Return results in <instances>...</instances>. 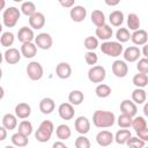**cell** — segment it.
Listing matches in <instances>:
<instances>
[{
	"instance_id": "cell-6",
	"label": "cell",
	"mask_w": 148,
	"mask_h": 148,
	"mask_svg": "<svg viewBox=\"0 0 148 148\" xmlns=\"http://www.w3.org/2000/svg\"><path fill=\"white\" fill-rule=\"evenodd\" d=\"M27 71V75L31 81H38L43 77L44 74V69L43 66L38 62V61H30L25 68Z\"/></svg>"
},
{
	"instance_id": "cell-15",
	"label": "cell",
	"mask_w": 148,
	"mask_h": 148,
	"mask_svg": "<svg viewBox=\"0 0 148 148\" xmlns=\"http://www.w3.org/2000/svg\"><path fill=\"white\" fill-rule=\"evenodd\" d=\"M17 39L24 44V43H32L35 39V34L34 30L30 27H22L17 31Z\"/></svg>"
},
{
	"instance_id": "cell-39",
	"label": "cell",
	"mask_w": 148,
	"mask_h": 148,
	"mask_svg": "<svg viewBox=\"0 0 148 148\" xmlns=\"http://www.w3.org/2000/svg\"><path fill=\"white\" fill-rule=\"evenodd\" d=\"M32 124L29 121V120H22L20 124H18V130L17 132L25 135V136H29L31 133H32Z\"/></svg>"
},
{
	"instance_id": "cell-30",
	"label": "cell",
	"mask_w": 148,
	"mask_h": 148,
	"mask_svg": "<svg viewBox=\"0 0 148 148\" xmlns=\"http://www.w3.org/2000/svg\"><path fill=\"white\" fill-rule=\"evenodd\" d=\"M28 138L29 136H25V135H23V134H21L18 132H16V133H14L12 135L10 141H12L14 147H25L29 143V139Z\"/></svg>"
},
{
	"instance_id": "cell-56",
	"label": "cell",
	"mask_w": 148,
	"mask_h": 148,
	"mask_svg": "<svg viewBox=\"0 0 148 148\" xmlns=\"http://www.w3.org/2000/svg\"><path fill=\"white\" fill-rule=\"evenodd\" d=\"M1 77H2V69H1V67H0V80H1Z\"/></svg>"
},
{
	"instance_id": "cell-2",
	"label": "cell",
	"mask_w": 148,
	"mask_h": 148,
	"mask_svg": "<svg viewBox=\"0 0 148 148\" xmlns=\"http://www.w3.org/2000/svg\"><path fill=\"white\" fill-rule=\"evenodd\" d=\"M53 131H54L53 123L51 120H43L39 124L37 131L35 133V138L38 142H42V143L47 142L51 139V136L53 134Z\"/></svg>"
},
{
	"instance_id": "cell-11",
	"label": "cell",
	"mask_w": 148,
	"mask_h": 148,
	"mask_svg": "<svg viewBox=\"0 0 148 148\" xmlns=\"http://www.w3.org/2000/svg\"><path fill=\"white\" fill-rule=\"evenodd\" d=\"M132 43L134 45H138V46H143L147 44L148 42V34L145 29H139L136 31H133L131 34V38Z\"/></svg>"
},
{
	"instance_id": "cell-53",
	"label": "cell",
	"mask_w": 148,
	"mask_h": 148,
	"mask_svg": "<svg viewBox=\"0 0 148 148\" xmlns=\"http://www.w3.org/2000/svg\"><path fill=\"white\" fill-rule=\"evenodd\" d=\"M143 113L145 116H148V104L145 103V106H143Z\"/></svg>"
},
{
	"instance_id": "cell-8",
	"label": "cell",
	"mask_w": 148,
	"mask_h": 148,
	"mask_svg": "<svg viewBox=\"0 0 148 148\" xmlns=\"http://www.w3.org/2000/svg\"><path fill=\"white\" fill-rule=\"evenodd\" d=\"M123 57L125 62H135L141 57V50L138 46H128L123 51Z\"/></svg>"
},
{
	"instance_id": "cell-38",
	"label": "cell",
	"mask_w": 148,
	"mask_h": 148,
	"mask_svg": "<svg viewBox=\"0 0 148 148\" xmlns=\"http://www.w3.org/2000/svg\"><path fill=\"white\" fill-rule=\"evenodd\" d=\"M116 38H117V42L120 44L128 42L131 38L130 30L127 28H118V30L116 31Z\"/></svg>"
},
{
	"instance_id": "cell-5",
	"label": "cell",
	"mask_w": 148,
	"mask_h": 148,
	"mask_svg": "<svg viewBox=\"0 0 148 148\" xmlns=\"http://www.w3.org/2000/svg\"><path fill=\"white\" fill-rule=\"evenodd\" d=\"M106 77V71L101 65H95L88 71V80L92 83H102Z\"/></svg>"
},
{
	"instance_id": "cell-32",
	"label": "cell",
	"mask_w": 148,
	"mask_h": 148,
	"mask_svg": "<svg viewBox=\"0 0 148 148\" xmlns=\"http://www.w3.org/2000/svg\"><path fill=\"white\" fill-rule=\"evenodd\" d=\"M141 25V21L139 18V16L135 13H131L127 16V29L132 30V31H136L140 29Z\"/></svg>"
},
{
	"instance_id": "cell-26",
	"label": "cell",
	"mask_w": 148,
	"mask_h": 148,
	"mask_svg": "<svg viewBox=\"0 0 148 148\" xmlns=\"http://www.w3.org/2000/svg\"><path fill=\"white\" fill-rule=\"evenodd\" d=\"M124 18H125L124 13L119 9H116V10L111 12L110 15H109V21H110L112 27H120L124 22Z\"/></svg>"
},
{
	"instance_id": "cell-59",
	"label": "cell",
	"mask_w": 148,
	"mask_h": 148,
	"mask_svg": "<svg viewBox=\"0 0 148 148\" xmlns=\"http://www.w3.org/2000/svg\"><path fill=\"white\" fill-rule=\"evenodd\" d=\"M143 148H147V147H143Z\"/></svg>"
},
{
	"instance_id": "cell-16",
	"label": "cell",
	"mask_w": 148,
	"mask_h": 148,
	"mask_svg": "<svg viewBox=\"0 0 148 148\" xmlns=\"http://www.w3.org/2000/svg\"><path fill=\"white\" fill-rule=\"evenodd\" d=\"M29 25L34 30H39L45 25V16L40 12H36L29 17Z\"/></svg>"
},
{
	"instance_id": "cell-60",
	"label": "cell",
	"mask_w": 148,
	"mask_h": 148,
	"mask_svg": "<svg viewBox=\"0 0 148 148\" xmlns=\"http://www.w3.org/2000/svg\"><path fill=\"white\" fill-rule=\"evenodd\" d=\"M67 148H68V147H67Z\"/></svg>"
},
{
	"instance_id": "cell-43",
	"label": "cell",
	"mask_w": 148,
	"mask_h": 148,
	"mask_svg": "<svg viewBox=\"0 0 148 148\" xmlns=\"http://www.w3.org/2000/svg\"><path fill=\"white\" fill-rule=\"evenodd\" d=\"M90 141L86 135H80L75 139V148H90Z\"/></svg>"
},
{
	"instance_id": "cell-22",
	"label": "cell",
	"mask_w": 148,
	"mask_h": 148,
	"mask_svg": "<svg viewBox=\"0 0 148 148\" xmlns=\"http://www.w3.org/2000/svg\"><path fill=\"white\" fill-rule=\"evenodd\" d=\"M56 109V103L51 97H44L39 102V111L43 114H50L54 111Z\"/></svg>"
},
{
	"instance_id": "cell-17",
	"label": "cell",
	"mask_w": 148,
	"mask_h": 148,
	"mask_svg": "<svg viewBox=\"0 0 148 148\" xmlns=\"http://www.w3.org/2000/svg\"><path fill=\"white\" fill-rule=\"evenodd\" d=\"M21 52L15 47H9L3 53V59L9 65H15L21 60Z\"/></svg>"
},
{
	"instance_id": "cell-52",
	"label": "cell",
	"mask_w": 148,
	"mask_h": 148,
	"mask_svg": "<svg viewBox=\"0 0 148 148\" xmlns=\"http://www.w3.org/2000/svg\"><path fill=\"white\" fill-rule=\"evenodd\" d=\"M5 7H6V1L5 0H0V12L5 10Z\"/></svg>"
},
{
	"instance_id": "cell-50",
	"label": "cell",
	"mask_w": 148,
	"mask_h": 148,
	"mask_svg": "<svg viewBox=\"0 0 148 148\" xmlns=\"http://www.w3.org/2000/svg\"><path fill=\"white\" fill-rule=\"evenodd\" d=\"M142 47H143V50L141 51V56H142V58H148V50H147L148 46H147V44L143 45Z\"/></svg>"
},
{
	"instance_id": "cell-40",
	"label": "cell",
	"mask_w": 148,
	"mask_h": 148,
	"mask_svg": "<svg viewBox=\"0 0 148 148\" xmlns=\"http://www.w3.org/2000/svg\"><path fill=\"white\" fill-rule=\"evenodd\" d=\"M83 45L88 51H95L98 47V39L94 36H88L84 38Z\"/></svg>"
},
{
	"instance_id": "cell-34",
	"label": "cell",
	"mask_w": 148,
	"mask_h": 148,
	"mask_svg": "<svg viewBox=\"0 0 148 148\" xmlns=\"http://www.w3.org/2000/svg\"><path fill=\"white\" fill-rule=\"evenodd\" d=\"M14 42H15V36H14L13 32H10V31H5V32L1 34V36H0V43H1V45H2L3 47L9 49V47L14 44Z\"/></svg>"
},
{
	"instance_id": "cell-28",
	"label": "cell",
	"mask_w": 148,
	"mask_h": 148,
	"mask_svg": "<svg viewBox=\"0 0 148 148\" xmlns=\"http://www.w3.org/2000/svg\"><path fill=\"white\" fill-rule=\"evenodd\" d=\"M132 136L130 130L123 128L117 131V133L113 135V141H116L118 145H126V142L128 141V139Z\"/></svg>"
},
{
	"instance_id": "cell-47",
	"label": "cell",
	"mask_w": 148,
	"mask_h": 148,
	"mask_svg": "<svg viewBox=\"0 0 148 148\" xmlns=\"http://www.w3.org/2000/svg\"><path fill=\"white\" fill-rule=\"evenodd\" d=\"M59 3H60V6H62V7H65V8H72V7H74L75 6V0H60L59 1Z\"/></svg>"
},
{
	"instance_id": "cell-44",
	"label": "cell",
	"mask_w": 148,
	"mask_h": 148,
	"mask_svg": "<svg viewBox=\"0 0 148 148\" xmlns=\"http://www.w3.org/2000/svg\"><path fill=\"white\" fill-rule=\"evenodd\" d=\"M84 60L87 62V65H90L91 67L95 66L98 61V57L94 51H87L84 54Z\"/></svg>"
},
{
	"instance_id": "cell-25",
	"label": "cell",
	"mask_w": 148,
	"mask_h": 148,
	"mask_svg": "<svg viewBox=\"0 0 148 148\" xmlns=\"http://www.w3.org/2000/svg\"><path fill=\"white\" fill-rule=\"evenodd\" d=\"M2 126L8 131L15 130L17 127V118L13 113H6L2 117Z\"/></svg>"
},
{
	"instance_id": "cell-55",
	"label": "cell",
	"mask_w": 148,
	"mask_h": 148,
	"mask_svg": "<svg viewBox=\"0 0 148 148\" xmlns=\"http://www.w3.org/2000/svg\"><path fill=\"white\" fill-rule=\"evenodd\" d=\"M2 60H3V54L0 52V65H1V62H2Z\"/></svg>"
},
{
	"instance_id": "cell-3",
	"label": "cell",
	"mask_w": 148,
	"mask_h": 148,
	"mask_svg": "<svg viewBox=\"0 0 148 148\" xmlns=\"http://www.w3.org/2000/svg\"><path fill=\"white\" fill-rule=\"evenodd\" d=\"M21 17V12L17 7L10 6L8 8H6L2 13V23L5 27L7 28H13L16 25V23L18 22Z\"/></svg>"
},
{
	"instance_id": "cell-19",
	"label": "cell",
	"mask_w": 148,
	"mask_h": 148,
	"mask_svg": "<svg viewBox=\"0 0 148 148\" xmlns=\"http://www.w3.org/2000/svg\"><path fill=\"white\" fill-rule=\"evenodd\" d=\"M95 35H96V38H97V39H101V40L106 42V40H109V39L112 37V35H113V30H112L111 25H109V24L105 23L104 25L96 28V30H95Z\"/></svg>"
},
{
	"instance_id": "cell-46",
	"label": "cell",
	"mask_w": 148,
	"mask_h": 148,
	"mask_svg": "<svg viewBox=\"0 0 148 148\" xmlns=\"http://www.w3.org/2000/svg\"><path fill=\"white\" fill-rule=\"evenodd\" d=\"M136 136L139 139H141L142 141H148V127L145 128V130H141V131H138L136 132Z\"/></svg>"
},
{
	"instance_id": "cell-7",
	"label": "cell",
	"mask_w": 148,
	"mask_h": 148,
	"mask_svg": "<svg viewBox=\"0 0 148 148\" xmlns=\"http://www.w3.org/2000/svg\"><path fill=\"white\" fill-rule=\"evenodd\" d=\"M35 45L37 46V49L40 50H49L51 49L52 44H53V39L51 37L50 34L47 32H40L37 36H35Z\"/></svg>"
},
{
	"instance_id": "cell-41",
	"label": "cell",
	"mask_w": 148,
	"mask_h": 148,
	"mask_svg": "<svg viewBox=\"0 0 148 148\" xmlns=\"http://www.w3.org/2000/svg\"><path fill=\"white\" fill-rule=\"evenodd\" d=\"M132 119H133L132 117L121 113V114L117 118V124H118V126H119L120 128H128V127H131V125H132Z\"/></svg>"
},
{
	"instance_id": "cell-51",
	"label": "cell",
	"mask_w": 148,
	"mask_h": 148,
	"mask_svg": "<svg viewBox=\"0 0 148 148\" xmlns=\"http://www.w3.org/2000/svg\"><path fill=\"white\" fill-rule=\"evenodd\" d=\"M105 3L108 5V6H117V5H119V1L117 0V1H109V0H105Z\"/></svg>"
},
{
	"instance_id": "cell-31",
	"label": "cell",
	"mask_w": 148,
	"mask_h": 148,
	"mask_svg": "<svg viewBox=\"0 0 148 148\" xmlns=\"http://www.w3.org/2000/svg\"><path fill=\"white\" fill-rule=\"evenodd\" d=\"M90 20L97 28L102 27L105 24V14L99 9H95V10H92V13L90 15Z\"/></svg>"
},
{
	"instance_id": "cell-1",
	"label": "cell",
	"mask_w": 148,
	"mask_h": 148,
	"mask_svg": "<svg viewBox=\"0 0 148 148\" xmlns=\"http://www.w3.org/2000/svg\"><path fill=\"white\" fill-rule=\"evenodd\" d=\"M116 123V116L111 111L96 110L92 114V124L97 128H109Z\"/></svg>"
},
{
	"instance_id": "cell-10",
	"label": "cell",
	"mask_w": 148,
	"mask_h": 148,
	"mask_svg": "<svg viewBox=\"0 0 148 148\" xmlns=\"http://www.w3.org/2000/svg\"><path fill=\"white\" fill-rule=\"evenodd\" d=\"M69 16H71L72 21L80 23V22L84 21L86 16H87V9H86V7H83L81 5H75L74 7L71 8Z\"/></svg>"
},
{
	"instance_id": "cell-49",
	"label": "cell",
	"mask_w": 148,
	"mask_h": 148,
	"mask_svg": "<svg viewBox=\"0 0 148 148\" xmlns=\"http://www.w3.org/2000/svg\"><path fill=\"white\" fill-rule=\"evenodd\" d=\"M52 148H67V146L62 142V141H56L53 145H52Z\"/></svg>"
},
{
	"instance_id": "cell-18",
	"label": "cell",
	"mask_w": 148,
	"mask_h": 148,
	"mask_svg": "<svg viewBox=\"0 0 148 148\" xmlns=\"http://www.w3.org/2000/svg\"><path fill=\"white\" fill-rule=\"evenodd\" d=\"M56 75L59 79H62V80H66V79L71 77V75H72V67H71V65L68 62H65V61L59 62L56 66Z\"/></svg>"
},
{
	"instance_id": "cell-20",
	"label": "cell",
	"mask_w": 148,
	"mask_h": 148,
	"mask_svg": "<svg viewBox=\"0 0 148 148\" xmlns=\"http://www.w3.org/2000/svg\"><path fill=\"white\" fill-rule=\"evenodd\" d=\"M120 111L121 113L124 114H127L130 117H135L136 113H138V106L136 104H134L132 101L130 99H124L121 103H120Z\"/></svg>"
},
{
	"instance_id": "cell-13",
	"label": "cell",
	"mask_w": 148,
	"mask_h": 148,
	"mask_svg": "<svg viewBox=\"0 0 148 148\" xmlns=\"http://www.w3.org/2000/svg\"><path fill=\"white\" fill-rule=\"evenodd\" d=\"M96 142L101 147H109L113 142V134L106 130L99 131L96 134Z\"/></svg>"
},
{
	"instance_id": "cell-42",
	"label": "cell",
	"mask_w": 148,
	"mask_h": 148,
	"mask_svg": "<svg viewBox=\"0 0 148 148\" xmlns=\"http://www.w3.org/2000/svg\"><path fill=\"white\" fill-rule=\"evenodd\" d=\"M128 148H143L146 147V142L142 141L141 139H139L138 136H131L128 139V141L126 142Z\"/></svg>"
},
{
	"instance_id": "cell-9",
	"label": "cell",
	"mask_w": 148,
	"mask_h": 148,
	"mask_svg": "<svg viewBox=\"0 0 148 148\" xmlns=\"http://www.w3.org/2000/svg\"><path fill=\"white\" fill-rule=\"evenodd\" d=\"M74 127L77 133H80L81 135H86L90 131V120L84 116H80L75 119Z\"/></svg>"
},
{
	"instance_id": "cell-14",
	"label": "cell",
	"mask_w": 148,
	"mask_h": 148,
	"mask_svg": "<svg viewBox=\"0 0 148 148\" xmlns=\"http://www.w3.org/2000/svg\"><path fill=\"white\" fill-rule=\"evenodd\" d=\"M112 73L117 77H125L128 74V65L124 60H114L112 62Z\"/></svg>"
},
{
	"instance_id": "cell-37",
	"label": "cell",
	"mask_w": 148,
	"mask_h": 148,
	"mask_svg": "<svg viewBox=\"0 0 148 148\" xmlns=\"http://www.w3.org/2000/svg\"><path fill=\"white\" fill-rule=\"evenodd\" d=\"M131 126L135 130V132L141 131V130H145V128L148 127V126H147V120H146V118L142 117V116H135V117H133V119H132V125H131Z\"/></svg>"
},
{
	"instance_id": "cell-57",
	"label": "cell",
	"mask_w": 148,
	"mask_h": 148,
	"mask_svg": "<svg viewBox=\"0 0 148 148\" xmlns=\"http://www.w3.org/2000/svg\"><path fill=\"white\" fill-rule=\"evenodd\" d=\"M0 34H2V24L0 23Z\"/></svg>"
},
{
	"instance_id": "cell-29",
	"label": "cell",
	"mask_w": 148,
	"mask_h": 148,
	"mask_svg": "<svg viewBox=\"0 0 148 148\" xmlns=\"http://www.w3.org/2000/svg\"><path fill=\"white\" fill-rule=\"evenodd\" d=\"M84 99V95L81 90H72L68 94V103L72 104L73 106L80 105Z\"/></svg>"
},
{
	"instance_id": "cell-4",
	"label": "cell",
	"mask_w": 148,
	"mask_h": 148,
	"mask_svg": "<svg viewBox=\"0 0 148 148\" xmlns=\"http://www.w3.org/2000/svg\"><path fill=\"white\" fill-rule=\"evenodd\" d=\"M101 51H102V53H104L105 56L116 58V57H119L120 54H123L124 47H123V45H121L120 43H118L117 40H106V42H103V43H102V45H101Z\"/></svg>"
},
{
	"instance_id": "cell-48",
	"label": "cell",
	"mask_w": 148,
	"mask_h": 148,
	"mask_svg": "<svg viewBox=\"0 0 148 148\" xmlns=\"http://www.w3.org/2000/svg\"><path fill=\"white\" fill-rule=\"evenodd\" d=\"M7 139V130L1 125L0 126V141H3Z\"/></svg>"
},
{
	"instance_id": "cell-36",
	"label": "cell",
	"mask_w": 148,
	"mask_h": 148,
	"mask_svg": "<svg viewBox=\"0 0 148 148\" xmlns=\"http://www.w3.org/2000/svg\"><path fill=\"white\" fill-rule=\"evenodd\" d=\"M132 82L136 88H142L143 89L148 84V75L143 74V73H138L133 76Z\"/></svg>"
},
{
	"instance_id": "cell-45",
	"label": "cell",
	"mask_w": 148,
	"mask_h": 148,
	"mask_svg": "<svg viewBox=\"0 0 148 148\" xmlns=\"http://www.w3.org/2000/svg\"><path fill=\"white\" fill-rule=\"evenodd\" d=\"M136 69L139 73L147 74L148 73V59L147 58H140L136 64Z\"/></svg>"
},
{
	"instance_id": "cell-27",
	"label": "cell",
	"mask_w": 148,
	"mask_h": 148,
	"mask_svg": "<svg viewBox=\"0 0 148 148\" xmlns=\"http://www.w3.org/2000/svg\"><path fill=\"white\" fill-rule=\"evenodd\" d=\"M147 99V94H146V90L142 89V88H135L133 91H132V102L134 104H145Z\"/></svg>"
},
{
	"instance_id": "cell-54",
	"label": "cell",
	"mask_w": 148,
	"mask_h": 148,
	"mask_svg": "<svg viewBox=\"0 0 148 148\" xmlns=\"http://www.w3.org/2000/svg\"><path fill=\"white\" fill-rule=\"evenodd\" d=\"M3 96H5V90H3V88L0 86V101L3 98Z\"/></svg>"
},
{
	"instance_id": "cell-35",
	"label": "cell",
	"mask_w": 148,
	"mask_h": 148,
	"mask_svg": "<svg viewBox=\"0 0 148 148\" xmlns=\"http://www.w3.org/2000/svg\"><path fill=\"white\" fill-rule=\"evenodd\" d=\"M20 12H21L23 15L30 17L32 14H35V13L37 12V10H36V5H35L32 1H24V2H22V5H21Z\"/></svg>"
},
{
	"instance_id": "cell-33",
	"label": "cell",
	"mask_w": 148,
	"mask_h": 148,
	"mask_svg": "<svg viewBox=\"0 0 148 148\" xmlns=\"http://www.w3.org/2000/svg\"><path fill=\"white\" fill-rule=\"evenodd\" d=\"M111 92H112L111 87L108 86V84H105V83H99L95 88V94L99 98H106V97H109L111 95Z\"/></svg>"
},
{
	"instance_id": "cell-58",
	"label": "cell",
	"mask_w": 148,
	"mask_h": 148,
	"mask_svg": "<svg viewBox=\"0 0 148 148\" xmlns=\"http://www.w3.org/2000/svg\"><path fill=\"white\" fill-rule=\"evenodd\" d=\"M5 148H15V147H14V146H9V145H8V146H6Z\"/></svg>"
},
{
	"instance_id": "cell-24",
	"label": "cell",
	"mask_w": 148,
	"mask_h": 148,
	"mask_svg": "<svg viewBox=\"0 0 148 148\" xmlns=\"http://www.w3.org/2000/svg\"><path fill=\"white\" fill-rule=\"evenodd\" d=\"M56 135L57 138L60 140V141H64V140H68L72 135V131H71V127L66 124H60L57 126L56 128Z\"/></svg>"
},
{
	"instance_id": "cell-21",
	"label": "cell",
	"mask_w": 148,
	"mask_h": 148,
	"mask_svg": "<svg viewBox=\"0 0 148 148\" xmlns=\"http://www.w3.org/2000/svg\"><path fill=\"white\" fill-rule=\"evenodd\" d=\"M14 111H15L16 118L27 119V118H29V116L31 114V106H30L28 103L21 102V103H18V104H16Z\"/></svg>"
},
{
	"instance_id": "cell-12",
	"label": "cell",
	"mask_w": 148,
	"mask_h": 148,
	"mask_svg": "<svg viewBox=\"0 0 148 148\" xmlns=\"http://www.w3.org/2000/svg\"><path fill=\"white\" fill-rule=\"evenodd\" d=\"M58 113H59V117L64 120H71L74 118V114H75V110H74V106L69 103H61L58 108Z\"/></svg>"
},
{
	"instance_id": "cell-23",
	"label": "cell",
	"mask_w": 148,
	"mask_h": 148,
	"mask_svg": "<svg viewBox=\"0 0 148 148\" xmlns=\"http://www.w3.org/2000/svg\"><path fill=\"white\" fill-rule=\"evenodd\" d=\"M20 52H21V56H23L24 58L31 59L37 53V46L35 45V43H24L22 44Z\"/></svg>"
}]
</instances>
